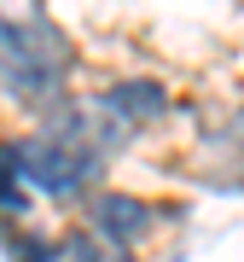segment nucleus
<instances>
[{
	"instance_id": "obj_1",
	"label": "nucleus",
	"mask_w": 244,
	"mask_h": 262,
	"mask_svg": "<svg viewBox=\"0 0 244 262\" xmlns=\"http://www.w3.org/2000/svg\"><path fill=\"white\" fill-rule=\"evenodd\" d=\"M70 41L58 35L47 18H6L0 12V94L35 105V111H47V105L64 99V76H70Z\"/></svg>"
},
{
	"instance_id": "obj_2",
	"label": "nucleus",
	"mask_w": 244,
	"mask_h": 262,
	"mask_svg": "<svg viewBox=\"0 0 244 262\" xmlns=\"http://www.w3.org/2000/svg\"><path fill=\"white\" fill-rule=\"evenodd\" d=\"M163 222H169V210H163V204H151V198H134V192H116V187L93 192V198H87V210H82V227H87L93 239L116 245V251H134V245H145Z\"/></svg>"
},
{
	"instance_id": "obj_3",
	"label": "nucleus",
	"mask_w": 244,
	"mask_h": 262,
	"mask_svg": "<svg viewBox=\"0 0 244 262\" xmlns=\"http://www.w3.org/2000/svg\"><path fill=\"white\" fill-rule=\"evenodd\" d=\"M105 117H116L122 128H140V122H157L163 111H169V88L163 82H116L111 94L99 99Z\"/></svg>"
},
{
	"instance_id": "obj_4",
	"label": "nucleus",
	"mask_w": 244,
	"mask_h": 262,
	"mask_svg": "<svg viewBox=\"0 0 244 262\" xmlns=\"http://www.w3.org/2000/svg\"><path fill=\"white\" fill-rule=\"evenodd\" d=\"M70 256H76V262H134V251H116V245L93 239L87 227H76V233H70Z\"/></svg>"
},
{
	"instance_id": "obj_5",
	"label": "nucleus",
	"mask_w": 244,
	"mask_h": 262,
	"mask_svg": "<svg viewBox=\"0 0 244 262\" xmlns=\"http://www.w3.org/2000/svg\"><path fill=\"white\" fill-rule=\"evenodd\" d=\"M6 245H12V262H53L58 245H47L41 233H23V227H6Z\"/></svg>"
},
{
	"instance_id": "obj_6",
	"label": "nucleus",
	"mask_w": 244,
	"mask_h": 262,
	"mask_svg": "<svg viewBox=\"0 0 244 262\" xmlns=\"http://www.w3.org/2000/svg\"><path fill=\"white\" fill-rule=\"evenodd\" d=\"M221 151H233V158H244V105L233 111V122L221 128ZM238 181H244V169H238Z\"/></svg>"
}]
</instances>
